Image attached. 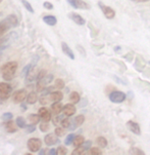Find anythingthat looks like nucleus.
Segmentation results:
<instances>
[{
	"label": "nucleus",
	"mask_w": 150,
	"mask_h": 155,
	"mask_svg": "<svg viewBox=\"0 0 150 155\" xmlns=\"http://www.w3.org/2000/svg\"><path fill=\"white\" fill-rule=\"evenodd\" d=\"M85 148L81 145V146H79V147H76V149L73 151V155H81V154H84V152H85Z\"/></svg>",
	"instance_id": "2f4dec72"
},
{
	"label": "nucleus",
	"mask_w": 150,
	"mask_h": 155,
	"mask_svg": "<svg viewBox=\"0 0 150 155\" xmlns=\"http://www.w3.org/2000/svg\"><path fill=\"white\" fill-rule=\"evenodd\" d=\"M48 154L49 155H55V154H57V150H55V149H51V150L48 152Z\"/></svg>",
	"instance_id": "de8ad7c7"
},
{
	"label": "nucleus",
	"mask_w": 150,
	"mask_h": 155,
	"mask_svg": "<svg viewBox=\"0 0 150 155\" xmlns=\"http://www.w3.org/2000/svg\"><path fill=\"white\" fill-rule=\"evenodd\" d=\"M37 74H38V72H37V70L33 67L32 70L29 72V74L26 76V78H27V82H32V81L37 79Z\"/></svg>",
	"instance_id": "aec40b11"
},
{
	"label": "nucleus",
	"mask_w": 150,
	"mask_h": 155,
	"mask_svg": "<svg viewBox=\"0 0 150 155\" xmlns=\"http://www.w3.org/2000/svg\"><path fill=\"white\" fill-rule=\"evenodd\" d=\"M39 154H40V155L45 154V150H44V149H42V150H39Z\"/></svg>",
	"instance_id": "3c124183"
},
{
	"label": "nucleus",
	"mask_w": 150,
	"mask_h": 155,
	"mask_svg": "<svg viewBox=\"0 0 150 155\" xmlns=\"http://www.w3.org/2000/svg\"><path fill=\"white\" fill-rule=\"evenodd\" d=\"M67 3L76 9H89L90 6L83 0H67Z\"/></svg>",
	"instance_id": "6e6552de"
},
{
	"label": "nucleus",
	"mask_w": 150,
	"mask_h": 155,
	"mask_svg": "<svg viewBox=\"0 0 150 155\" xmlns=\"http://www.w3.org/2000/svg\"><path fill=\"white\" fill-rule=\"evenodd\" d=\"M56 150H57V154H59V155L67 154V149L65 148V147H64V146H59L58 148L56 149Z\"/></svg>",
	"instance_id": "58836bf2"
},
{
	"label": "nucleus",
	"mask_w": 150,
	"mask_h": 155,
	"mask_svg": "<svg viewBox=\"0 0 150 155\" xmlns=\"http://www.w3.org/2000/svg\"><path fill=\"white\" fill-rule=\"evenodd\" d=\"M62 113H64V116H67V117L73 116V115L76 113L75 105H73V103L72 104H67L65 106H64V108H62Z\"/></svg>",
	"instance_id": "4468645a"
},
{
	"label": "nucleus",
	"mask_w": 150,
	"mask_h": 155,
	"mask_svg": "<svg viewBox=\"0 0 150 155\" xmlns=\"http://www.w3.org/2000/svg\"><path fill=\"white\" fill-rule=\"evenodd\" d=\"M5 130H6V132L9 133V134L15 133L17 130V123H14V121H12V119L11 120H8V121L5 122Z\"/></svg>",
	"instance_id": "f3484780"
},
{
	"label": "nucleus",
	"mask_w": 150,
	"mask_h": 155,
	"mask_svg": "<svg viewBox=\"0 0 150 155\" xmlns=\"http://www.w3.org/2000/svg\"><path fill=\"white\" fill-rule=\"evenodd\" d=\"M15 123H17V125L20 128H25L26 127H27V124H26L25 118L22 117V116H18L17 118V120H15Z\"/></svg>",
	"instance_id": "393cba45"
},
{
	"label": "nucleus",
	"mask_w": 150,
	"mask_h": 155,
	"mask_svg": "<svg viewBox=\"0 0 150 155\" xmlns=\"http://www.w3.org/2000/svg\"><path fill=\"white\" fill-rule=\"evenodd\" d=\"M1 56H2V52L0 51V59H1Z\"/></svg>",
	"instance_id": "603ef678"
},
{
	"label": "nucleus",
	"mask_w": 150,
	"mask_h": 155,
	"mask_svg": "<svg viewBox=\"0 0 150 155\" xmlns=\"http://www.w3.org/2000/svg\"><path fill=\"white\" fill-rule=\"evenodd\" d=\"M75 137H76V135H73V134H70V135H68L64 140L65 145H72L73 140H75Z\"/></svg>",
	"instance_id": "473e14b6"
},
{
	"label": "nucleus",
	"mask_w": 150,
	"mask_h": 155,
	"mask_svg": "<svg viewBox=\"0 0 150 155\" xmlns=\"http://www.w3.org/2000/svg\"><path fill=\"white\" fill-rule=\"evenodd\" d=\"M59 137L55 135L54 134H48V135H46L44 137V142H45V144L47 146H53L55 144H58L59 143Z\"/></svg>",
	"instance_id": "9d476101"
},
{
	"label": "nucleus",
	"mask_w": 150,
	"mask_h": 155,
	"mask_svg": "<svg viewBox=\"0 0 150 155\" xmlns=\"http://www.w3.org/2000/svg\"><path fill=\"white\" fill-rule=\"evenodd\" d=\"M27 146L31 152H38L41 149L42 141L38 138H31L27 142Z\"/></svg>",
	"instance_id": "423d86ee"
},
{
	"label": "nucleus",
	"mask_w": 150,
	"mask_h": 155,
	"mask_svg": "<svg viewBox=\"0 0 150 155\" xmlns=\"http://www.w3.org/2000/svg\"><path fill=\"white\" fill-rule=\"evenodd\" d=\"M68 18L79 26H83V25H85V23H86L85 19L81 17L80 15L76 14V12H70V14H68Z\"/></svg>",
	"instance_id": "ddd939ff"
},
{
	"label": "nucleus",
	"mask_w": 150,
	"mask_h": 155,
	"mask_svg": "<svg viewBox=\"0 0 150 155\" xmlns=\"http://www.w3.org/2000/svg\"><path fill=\"white\" fill-rule=\"evenodd\" d=\"M40 116H39V114H30L29 115V121H30L31 124H37V123H39L40 121Z\"/></svg>",
	"instance_id": "5701e85b"
},
{
	"label": "nucleus",
	"mask_w": 150,
	"mask_h": 155,
	"mask_svg": "<svg viewBox=\"0 0 150 155\" xmlns=\"http://www.w3.org/2000/svg\"><path fill=\"white\" fill-rule=\"evenodd\" d=\"M41 80H43L44 81V83L47 85V84H49L50 82H51L52 80H53V75L52 74H49V75H46L45 77L43 78V79H41Z\"/></svg>",
	"instance_id": "ea45409f"
},
{
	"label": "nucleus",
	"mask_w": 150,
	"mask_h": 155,
	"mask_svg": "<svg viewBox=\"0 0 150 155\" xmlns=\"http://www.w3.org/2000/svg\"><path fill=\"white\" fill-rule=\"evenodd\" d=\"M149 65H150V61H149Z\"/></svg>",
	"instance_id": "5fc2aeb1"
},
{
	"label": "nucleus",
	"mask_w": 150,
	"mask_h": 155,
	"mask_svg": "<svg viewBox=\"0 0 150 155\" xmlns=\"http://www.w3.org/2000/svg\"><path fill=\"white\" fill-rule=\"evenodd\" d=\"M47 75V71L46 70H44V69H42L40 70L38 72V74H37V80H41V79H43L44 77Z\"/></svg>",
	"instance_id": "c9c22d12"
},
{
	"label": "nucleus",
	"mask_w": 150,
	"mask_h": 155,
	"mask_svg": "<svg viewBox=\"0 0 150 155\" xmlns=\"http://www.w3.org/2000/svg\"><path fill=\"white\" fill-rule=\"evenodd\" d=\"M55 135L56 136H58V137H62V136H64V134H65V130H64V127H56L55 128Z\"/></svg>",
	"instance_id": "e433bc0d"
},
{
	"label": "nucleus",
	"mask_w": 150,
	"mask_h": 155,
	"mask_svg": "<svg viewBox=\"0 0 150 155\" xmlns=\"http://www.w3.org/2000/svg\"><path fill=\"white\" fill-rule=\"evenodd\" d=\"M1 1H2V0H0V2H1Z\"/></svg>",
	"instance_id": "864d4df0"
},
{
	"label": "nucleus",
	"mask_w": 150,
	"mask_h": 155,
	"mask_svg": "<svg viewBox=\"0 0 150 155\" xmlns=\"http://www.w3.org/2000/svg\"><path fill=\"white\" fill-rule=\"evenodd\" d=\"M108 99L110 102H112V103H114V104H120V103H123V102H125V100L127 99V94L125 93H123V91H114L109 94Z\"/></svg>",
	"instance_id": "20e7f679"
},
{
	"label": "nucleus",
	"mask_w": 150,
	"mask_h": 155,
	"mask_svg": "<svg viewBox=\"0 0 150 155\" xmlns=\"http://www.w3.org/2000/svg\"><path fill=\"white\" fill-rule=\"evenodd\" d=\"M81 100V97L80 94H79V93H77V91H72L70 94V101L72 102L73 104H78L79 102H80Z\"/></svg>",
	"instance_id": "4be33fe9"
},
{
	"label": "nucleus",
	"mask_w": 150,
	"mask_h": 155,
	"mask_svg": "<svg viewBox=\"0 0 150 155\" xmlns=\"http://www.w3.org/2000/svg\"><path fill=\"white\" fill-rule=\"evenodd\" d=\"M129 153L134 154V155H145V152L143 150H141V149H139V148H135V147L131 148L130 150H129Z\"/></svg>",
	"instance_id": "c756f323"
},
{
	"label": "nucleus",
	"mask_w": 150,
	"mask_h": 155,
	"mask_svg": "<svg viewBox=\"0 0 150 155\" xmlns=\"http://www.w3.org/2000/svg\"><path fill=\"white\" fill-rule=\"evenodd\" d=\"M28 94L26 89H18V91H14V102L17 104L23 103L25 100H27Z\"/></svg>",
	"instance_id": "1a4fd4ad"
},
{
	"label": "nucleus",
	"mask_w": 150,
	"mask_h": 155,
	"mask_svg": "<svg viewBox=\"0 0 150 155\" xmlns=\"http://www.w3.org/2000/svg\"><path fill=\"white\" fill-rule=\"evenodd\" d=\"M98 6L100 7V9H101L102 14L104 15V17L106 18L107 20H112L115 17V12L114 9L111 8V7L107 6V5H105L103 2L99 1L98 2Z\"/></svg>",
	"instance_id": "0eeeda50"
},
{
	"label": "nucleus",
	"mask_w": 150,
	"mask_h": 155,
	"mask_svg": "<svg viewBox=\"0 0 150 155\" xmlns=\"http://www.w3.org/2000/svg\"><path fill=\"white\" fill-rule=\"evenodd\" d=\"M88 154H91V155H101L102 152H101V150H100L99 148H90V150H89Z\"/></svg>",
	"instance_id": "4c0bfd02"
},
{
	"label": "nucleus",
	"mask_w": 150,
	"mask_h": 155,
	"mask_svg": "<svg viewBox=\"0 0 150 155\" xmlns=\"http://www.w3.org/2000/svg\"><path fill=\"white\" fill-rule=\"evenodd\" d=\"M12 93L11 85L6 82H0V100L5 101L10 97Z\"/></svg>",
	"instance_id": "39448f33"
},
{
	"label": "nucleus",
	"mask_w": 150,
	"mask_h": 155,
	"mask_svg": "<svg viewBox=\"0 0 150 155\" xmlns=\"http://www.w3.org/2000/svg\"><path fill=\"white\" fill-rule=\"evenodd\" d=\"M17 62H8L6 64H4L3 66L1 67V74H2V78L5 80V81H10L12 80V78L14 77L15 75V72H17Z\"/></svg>",
	"instance_id": "f03ea898"
},
{
	"label": "nucleus",
	"mask_w": 150,
	"mask_h": 155,
	"mask_svg": "<svg viewBox=\"0 0 150 155\" xmlns=\"http://www.w3.org/2000/svg\"><path fill=\"white\" fill-rule=\"evenodd\" d=\"M43 22L49 26H55L57 23V19L54 17V15H44L43 17Z\"/></svg>",
	"instance_id": "a211bd4d"
},
{
	"label": "nucleus",
	"mask_w": 150,
	"mask_h": 155,
	"mask_svg": "<svg viewBox=\"0 0 150 155\" xmlns=\"http://www.w3.org/2000/svg\"><path fill=\"white\" fill-rule=\"evenodd\" d=\"M38 114H39V116H40L42 121L48 122L49 120H51V113H50L49 110L45 108V107H41L38 111Z\"/></svg>",
	"instance_id": "f8f14e48"
},
{
	"label": "nucleus",
	"mask_w": 150,
	"mask_h": 155,
	"mask_svg": "<svg viewBox=\"0 0 150 155\" xmlns=\"http://www.w3.org/2000/svg\"><path fill=\"white\" fill-rule=\"evenodd\" d=\"M127 128L130 130L131 133L135 134L137 136H140L141 135V128L140 125L138 124L137 122L133 121V120H129L127 122Z\"/></svg>",
	"instance_id": "9b49d317"
},
{
	"label": "nucleus",
	"mask_w": 150,
	"mask_h": 155,
	"mask_svg": "<svg viewBox=\"0 0 150 155\" xmlns=\"http://www.w3.org/2000/svg\"><path fill=\"white\" fill-rule=\"evenodd\" d=\"M62 108H64V106H62V104L60 102H53V104L51 105L52 112L56 115H58L60 112H62Z\"/></svg>",
	"instance_id": "6ab92c4d"
},
{
	"label": "nucleus",
	"mask_w": 150,
	"mask_h": 155,
	"mask_svg": "<svg viewBox=\"0 0 150 155\" xmlns=\"http://www.w3.org/2000/svg\"><path fill=\"white\" fill-rule=\"evenodd\" d=\"M26 128H27V133L30 134V133H34L36 130V127L35 124H30V125H27L26 127Z\"/></svg>",
	"instance_id": "37998d69"
},
{
	"label": "nucleus",
	"mask_w": 150,
	"mask_h": 155,
	"mask_svg": "<svg viewBox=\"0 0 150 155\" xmlns=\"http://www.w3.org/2000/svg\"><path fill=\"white\" fill-rule=\"evenodd\" d=\"M43 6H44V8H47V9H53V4L51 3V2H48V1H45L43 3Z\"/></svg>",
	"instance_id": "a18cd8bd"
},
{
	"label": "nucleus",
	"mask_w": 150,
	"mask_h": 155,
	"mask_svg": "<svg viewBox=\"0 0 150 155\" xmlns=\"http://www.w3.org/2000/svg\"><path fill=\"white\" fill-rule=\"evenodd\" d=\"M39 128H40V130H41L42 133H46L47 130H49V124H48V122L43 121L42 123H40V125H39Z\"/></svg>",
	"instance_id": "72a5a7b5"
},
{
	"label": "nucleus",
	"mask_w": 150,
	"mask_h": 155,
	"mask_svg": "<svg viewBox=\"0 0 150 155\" xmlns=\"http://www.w3.org/2000/svg\"><path fill=\"white\" fill-rule=\"evenodd\" d=\"M33 67H35V65H34L33 63H32V64H28L27 66L23 67V69L22 71V76H23V77H26V76L29 74V72L32 70Z\"/></svg>",
	"instance_id": "cd10ccee"
},
{
	"label": "nucleus",
	"mask_w": 150,
	"mask_h": 155,
	"mask_svg": "<svg viewBox=\"0 0 150 155\" xmlns=\"http://www.w3.org/2000/svg\"><path fill=\"white\" fill-rule=\"evenodd\" d=\"M37 101H38V96H37V94L35 93V91H32V93H30L28 94V97H27V103L28 104L34 105Z\"/></svg>",
	"instance_id": "412c9836"
},
{
	"label": "nucleus",
	"mask_w": 150,
	"mask_h": 155,
	"mask_svg": "<svg viewBox=\"0 0 150 155\" xmlns=\"http://www.w3.org/2000/svg\"><path fill=\"white\" fill-rule=\"evenodd\" d=\"M22 1L23 5L25 6V8L28 10L29 12H31V14H35V10H34L33 6L31 5V3L29 1H27V0H20Z\"/></svg>",
	"instance_id": "bb28decb"
},
{
	"label": "nucleus",
	"mask_w": 150,
	"mask_h": 155,
	"mask_svg": "<svg viewBox=\"0 0 150 155\" xmlns=\"http://www.w3.org/2000/svg\"><path fill=\"white\" fill-rule=\"evenodd\" d=\"M18 26V19L15 15H9L0 22V36Z\"/></svg>",
	"instance_id": "f257e3e1"
},
{
	"label": "nucleus",
	"mask_w": 150,
	"mask_h": 155,
	"mask_svg": "<svg viewBox=\"0 0 150 155\" xmlns=\"http://www.w3.org/2000/svg\"><path fill=\"white\" fill-rule=\"evenodd\" d=\"M84 142H85V139H84L83 136H76L75 140H73V145L75 147H79V146L82 145Z\"/></svg>",
	"instance_id": "b1692460"
},
{
	"label": "nucleus",
	"mask_w": 150,
	"mask_h": 155,
	"mask_svg": "<svg viewBox=\"0 0 150 155\" xmlns=\"http://www.w3.org/2000/svg\"><path fill=\"white\" fill-rule=\"evenodd\" d=\"M91 145H92V142L91 141H85L84 143L82 144V146L85 148V150L87 151L88 149H90L91 148Z\"/></svg>",
	"instance_id": "c03bdc74"
},
{
	"label": "nucleus",
	"mask_w": 150,
	"mask_h": 155,
	"mask_svg": "<svg viewBox=\"0 0 150 155\" xmlns=\"http://www.w3.org/2000/svg\"><path fill=\"white\" fill-rule=\"evenodd\" d=\"M12 118H14V115H12L11 113H4V114L2 115V119H3L4 121H8V120H11Z\"/></svg>",
	"instance_id": "a19ab883"
},
{
	"label": "nucleus",
	"mask_w": 150,
	"mask_h": 155,
	"mask_svg": "<svg viewBox=\"0 0 150 155\" xmlns=\"http://www.w3.org/2000/svg\"><path fill=\"white\" fill-rule=\"evenodd\" d=\"M64 116H56V117H54L53 118V124L54 125H57V124H59V123H61V120L64 119Z\"/></svg>",
	"instance_id": "79ce46f5"
},
{
	"label": "nucleus",
	"mask_w": 150,
	"mask_h": 155,
	"mask_svg": "<svg viewBox=\"0 0 150 155\" xmlns=\"http://www.w3.org/2000/svg\"><path fill=\"white\" fill-rule=\"evenodd\" d=\"M60 124H61L62 127L67 128L68 127H70V119L67 116H65L64 119L61 120V123H60Z\"/></svg>",
	"instance_id": "f704fd0d"
},
{
	"label": "nucleus",
	"mask_w": 150,
	"mask_h": 155,
	"mask_svg": "<svg viewBox=\"0 0 150 155\" xmlns=\"http://www.w3.org/2000/svg\"><path fill=\"white\" fill-rule=\"evenodd\" d=\"M77 48H78V51H79L82 52L83 56H86V51H85V49H83V48H82V46H81V45H77Z\"/></svg>",
	"instance_id": "49530a36"
},
{
	"label": "nucleus",
	"mask_w": 150,
	"mask_h": 155,
	"mask_svg": "<svg viewBox=\"0 0 150 155\" xmlns=\"http://www.w3.org/2000/svg\"><path fill=\"white\" fill-rule=\"evenodd\" d=\"M49 99L51 102H60L62 99H64V94L59 91H52V93L49 94Z\"/></svg>",
	"instance_id": "dca6fc26"
},
{
	"label": "nucleus",
	"mask_w": 150,
	"mask_h": 155,
	"mask_svg": "<svg viewBox=\"0 0 150 155\" xmlns=\"http://www.w3.org/2000/svg\"><path fill=\"white\" fill-rule=\"evenodd\" d=\"M20 108H22L23 110H27V106H26L25 104H22L20 105Z\"/></svg>",
	"instance_id": "8fccbe9b"
},
{
	"label": "nucleus",
	"mask_w": 150,
	"mask_h": 155,
	"mask_svg": "<svg viewBox=\"0 0 150 155\" xmlns=\"http://www.w3.org/2000/svg\"><path fill=\"white\" fill-rule=\"evenodd\" d=\"M97 145H99L101 148H105L107 146V140L104 138V137H98L96 140Z\"/></svg>",
	"instance_id": "a878e982"
},
{
	"label": "nucleus",
	"mask_w": 150,
	"mask_h": 155,
	"mask_svg": "<svg viewBox=\"0 0 150 155\" xmlns=\"http://www.w3.org/2000/svg\"><path fill=\"white\" fill-rule=\"evenodd\" d=\"M132 1H135V2H147L149 0H132Z\"/></svg>",
	"instance_id": "09e8293b"
},
{
	"label": "nucleus",
	"mask_w": 150,
	"mask_h": 155,
	"mask_svg": "<svg viewBox=\"0 0 150 155\" xmlns=\"http://www.w3.org/2000/svg\"><path fill=\"white\" fill-rule=\"evenodd\" d=\"M73 120H75L76 124H77V127H79L83 124L84 121H85V116H84V115H78V116H76L73 118Z\"/></svg>",
	"instance_id": "c85d7f7f"
},
{
	"label": "nucleus",
	"mask_w": 150,
	"mask_h": 155,
	"mask_svg": "<svg viewBox=\"0 0 150 155\" xmlns=\"http://www.w3.org/2000/svg\"><path fill=\"white\" fill-rule=\"evenodd\" d=\"M17 38H18V34L17 32H14V31L6 34L5 36L0 38V51L11 45Z\"/></svg>",
	"instance_id": "7ed1b4c3"
},
{
	"label": "nucleus",
	"mask_w": 150,
	"mask_h": 155,
	"mask_svg": "<svg viewBox=\"0 0 150 155\" xmlns=\"http://www.w3.org/2000/svg\"><path fill=\"white\" fill-rule=\"evenodd\" d=\"M61 49H62V51H64V54H67L70 60H75V54H73V51H72V48H70L65 42L61 43Z\"/></svg>",
	"instance_id": "2eb2a0df"
},
{
	"label": "nucleus",
	"mask_w": 150,
	"mask_h": 155,
	"mask_svg": "<svg viewBox=\"0 0 150 155\" xmlns=\"http://www.w3.org/2000/svg\"><path fill=\"white\" fill-rule=\"evenodd\" d=\"M64 81L62 79H60V78H57V79H55V88L57 89H62L64 87Z\"/></svg>",
	"instance_id": "7c9ffc66"
}]
</instances>
